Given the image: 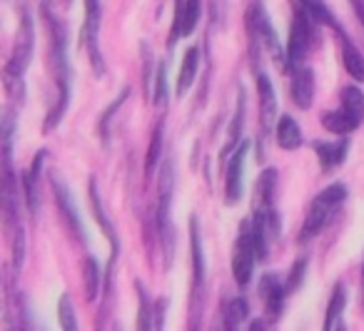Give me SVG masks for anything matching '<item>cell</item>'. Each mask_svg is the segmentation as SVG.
Segmentation results:
<instances>
[{
    "label": "cell",
    "mask_w": 364,
    "mask_h": 331,
    "mask_svg": "<svg viewBox=\"0 0 364 331\" xmlns=\"http://www.w3.org/2000/svg\"><path fill=\"white\" fill-rule=\"evenodd\" d=\"M247 152H250V142L242 140L240 147L230 155V160H228V172H225V202H228V205H237V202L242 200Z\"/></svg>",
    "instance_id": "obj_10"
},
{
    "label": "cell",
    "mask_w": 364,
    "mask_h": 331,
    "mask_svg": "<svg viewBox=\"0 0 364 331\" xmlns=\"http://www.w3.org/2000/svg\"><path fill=\"white\" fill-rule=\"evenodd\" d=\"M322 125H324V130L332 132V135H337V137H347L354 127H359L357 122H354L352 117L342 110V107H339V110L327 112V115L322 117Z\"/></svg>",
    "instance_id": "obj_25"
},
{
    "label": "cell",
    "mask_w": 364,
    "mask_h": 331,
    "mask_svg": "<svg viewBox=\"0 0 364 331\" xmlns=\"http://www.w3.org/2000/svg\"><path fill=\"white\" fill-rule=\"evenodd\" d=\"M314 18L309 16L304 8H294V18L292 26H289V40H287V70L292 72L294 67H299L304 63L309 53V45H312L314 38Z\"/></svg>",
    "instance_id": "obj_5"
},
{
    "label": "cell",
    "mask_w": 364,
    "mask_h": 331,
    "mask_svg": "<svg viewBox=\"0 0 364 331\" xmlns=\"http://www.w3.org/2000/svg\"><path fill=\"white\" fill-rule=\"evenodd\" d=\"M200 58H203L200 45H193L188 53H185V58H182V65H180V72H177V85H175V95L177 97L188 95V92H190V87H193L195 77H198V72H200Z\"/></svg>",
    "instance_id": "obj_18"
},
{
    "label": "cell",
    "mask_w": 364,
    "mask_h": 331,
    "mask_svg": "<svg viewBox=\"0 0 364 331\" xmlns=\"http://www.w3.org/2000/svg\"><path fill=\"white\" fill-rule=\"evenodd\" d=\"M274 140H277V145L282 147V150H287V152L297 150V147H302V142H304L302 127H299L289 115H282L277 120V125H274Z\"/></svg>",
    "instance_id": "obj_19"
},
{
    "label": "cell",
    "mask_w": 364,
    "mask_h": 331,
    "mask_svg": "<svg viewBox=\"0 0 364 331\" xmlns=\"http://www.w3.org/2000/svg\"><path fill=\"white\" fill-rule=\"evenodd\" d=\"M162 137H165V120H160V125L152 130V140H150V147H147V157H145V177H152L157 167H160Z\"/></svg>",
    "instance_id": "obj_27"
},
{
    "label": "cell",
    "mask_w": 364,
    "mask_h": 331,
    "mask_svg": "<svg viewBox=\"0 0 364 331\" xmlns=\"http://www.w3.org/2000/svg\"><path fill=\"white\" fill-rule=\"evenodd\" d=\"M100 23H102V3L100 0H85L82 45H85L95 75H105V60H102V53H100Z\"/></svg>",
    "instance_id": "obj_9"
},
{
    "label": "cell",
    "mask_w": 364,
    "mask_h": 331,
    "mask_svg": "<svg viewBox=\"0 0 364 331\" xmlns=\"http://www.w3.org/2000/svg\"><path fill=\"white\" fill-rule=\"evenodd\" d=\"M257 246H255L252 239V227H250V219H245L237 229V239H235L232 246V276L240 286H247L250 279H252L255 271V261H257Z\"/></svg>",
    "instance_id": "obj_7"
},
{
    "label": "cell",
    "mask_w": 364,
    "mask_h": 331,
    "mask_svg": "<svg viewBox=\"0 0 364 331\" xmlns=\"http://www.w3.org/2000/svg\"><path fill=\"white\" fill-rule=\"evenodd\" d=\"M82 281H85V299L95 301L97 291H100V281H102V271H100V261L95 256H87L82 261Z\"/></svg>",
    "instance_id": "obj_26"
},
{
    "label": "cell",
    "mask_w": 364,
    "mask_h": 331,
    "mask_svg": "<svg viewBox=\"0 0 364 331\" xmlns=\"http://www.w3.org/2000/svg\"><path fill=\"white\" fill-rule=\"evenodd\" d=\"M127 97H130V87H125V90L120 92V97H115V100L105 107V112L100 115V120H97V137H100L105 145H107V135H110V120L115 117V112L125 105Z\"/></svg>",
    "instance_id": "obj_29"
},
{
    "label": "cell",
    "mask_w": 364,
    "mask_h": 331,
    "mask_svg": "<svg viewBox=\"0 0 364 331\" xmlns=\"http://www.w3.org/2000/svg\"><path fill=\"white\" fill-rule=\"evenodd\" d=\"M347 195H349L347 185H344V182H334V185L324 187V190L314 197L307 210V217H304L302 232H299V237H297L299 244H307L319 232H324V227L334 219V215H337L344 202H347Z\"/></svg>",
    "instance_id": "obj_3"
},
{
    "label": "cell",
    "mask_w": 364,
    "mask_h": 331,
    "mask_svg": "<svg viewBox=\"0 0 364 331\" xmlns=\"http://www.w3.org/2000/svg\"><path fill=\"white\" fill-rule=\"evenodd\" d=\"M342 110L352 117L357 125L364 122V92L354 85L342 87Z\"/></svg>",
    "instance_id": "obj_24"
},
{
    "label": "cell",
    "mask_w": 364,
    "mask_h": 331,
    "mask_svg": "<svg viewBox=\"0 0 364 331\" xmlns=\"http://www.w3.org/2000/svg\"><path fill=\"white\" fill-rule=\"evenodd\" d=\"M307 264H309L307 256H299V259L292 264V269H289V276L284 279V284H287V291H289V294H292V291H297L299 286H302L304 274H307Z\"/></svg>",
    "instance_id": "obj_32"
},
{
    "label": "cell",
    "mask_w": 364,
    "mask_h": 331,
    "mask_svg": "<svg viewBox=\"0 0 364 331\" xmlns=\"http://www.w3.org/2000/svg\"><path fill=\"white\" fill-rule=\"evenodd\" d=\"M165 309H167V299H160L155 304V329L165 326Z\"/></svg>",
    "instance_id": "obj_34"
},
{
    "label": "cell",
    "mask_w": 364,
    "mask_h": 331,
    "mask_svg": "<svg viewBox=\"0 0 364 331\" xmlns=\"http://www.w3.org/2000/svg\"><path fill=\"white\" fill-rule=\"evenodd\" d=\"M245 92L240 90V97H237V110H235V117H232V125H230V140L228 145L223 147V155H220V160H230V155H232L235 150L240 147V137H242V125H245Z\"/></svg>",
    "instance_id": "obj_21"
},
{
    "label": "cell",
    "mask_w": 364,
    "mask_h": 331,
    "mask_svg": "<svg viewBox=\"0 0 364 331\" xmlns=\"http://www.w3.org/2000/svg\"><path fill=\"white\" fill-rule=\"evenodd\" d=\"M43 11H46V23L50 28V58H53V70H55V105L50 107L46 120V132H53L63 122L68 110V102H70V63H68V36L65 28L55 21V16L50 13L48 3H43Z\"/></svg>",
    "instance_id": "obj_1"
},
{
    "label": "cell",
    "mask_w": 364,
    "mask_h": 331,
    "mask_svg": "<svg viewBox=\"0 0 364 331\" xmlns=\"http://www.w3.org/2000/svg\"><path fill=\"white\" fill-rule=\"evenodd\" d=\"M362 291H364V264H362Z\"/></svg>",
    "instance_id": "obj_36"
},
{
    "label": "cell",
    "mask_w": 364,
    "mask_h": 331,
    "mask_svg": "<svg viewBox=\"0 0 364 331\" xmlns=\"http://www.w3.org/2000/svg\"><path fill=\"white\" fill-rule=\"evenodd\" d=\"M259 296L264 301V316H267L269 324L279 321L284 311V301H287L289 291H287V284L279 279L277 274H264L259 279Z\"/></svg>",
    "instance_id": "obj_12"
},
{
    "label": "cell",
    "mask_w": 364,
    "mask_h": 331,
    "mask_svg": "<svg viewBox=\"0 0 364 331\" xmlns=\"http://www.w3.org/2000/svg\"><path fill=\"white\" fill-rule=\"evenodd\" d=\"M250 319V304L245 296H235V299L228 301L223 311V326L225 329H240L245 321Z\"/></svg>",
    "instance_id": "obj_23"
},
{
    "label": "cell",
    "mask_w": 364,
    "mask_h": 331,
    "mask_svg": "<svg viewBox=\"0 0 364 331\" xmlns=\"http://www.w3.org/2000/svg\"><path fill=\"white\" fill-rule=\"evenodd\" d=\"M289 92H292V102L299 110H309L314 100V72L312 67L299 65L292 70V82H289Z\"/></svg>",
    "instance_id": "obj_15"
},
{
    "label": "cell",
    "mask_w": 364,
    "mask_h": 331,
    "mask_svg": "<svg viewBox=\"0 0 364 331\" xmlns=\"http://www.w3.org/2000/svg\"><path fill=\"white\" fill-rule=\"evenodd\" d=\"M172 197H175V162L167 157L160 165V185H157V237H160L162 251H165V266L170 269L172 254H175V227H172Z\"/></svg>",
    "instance_id": "obj_2"
},
{
    "label": "cell",
    "mask_w": 364,
    "mask_h": 331,
    "mask_svg": "<svg viewBox=\"0 0 364 331\" xmlns=\"http://www.w3.org/2000/svg\"><path fill=\"white\" fill-rule=\"evenodd\" d=\"M50 187H53V192H55L58 210H60V217L65 219L68 229H70L73 234H75L77 239H80L82 244H85V242H87L85 227H82L80 212H77L75 200H73V195H70V190H68V185L60 180V175H53V177H50Z\"/></svg>",
    "instance_id": "obj_11"
},
{
    "label": "cell",
    "mask_w": 364,
    "mask_h": 331,
    "mask_svg": "<svg viewBox=\"0 0 364 331\" xmlns=\"http://www.w3.org/2000/svg\"><path fill=\"white\" fill-rule=\"evenodd\" d=\"M247 31H250V40H252V45H259V50H262V48H269V50L277 55V60L287 67V53L279 50L277 36H274V28H272V23H269L262 0H252V3H250Z\"/></svg>",
    "instance_id": "obj_6"
},
{
    "label": "cell",
    "mask_w": 364,
    "mask_h": 331,
    "mask_svg": "<svg viewBox=\"0 0 364 331\" xmlns=\"http://www.w3.org/2000/svg\"><path fill=\"white\" fill-rule=\"evenodd\" d=\"M190 256H193V306L198 296L205 291V251H203V234H200V222L198 217H190Z\"/></svg>",
    "instance_id": "obj_13"
},
{
    "label": "cell",
    "mask_w": 364,
    "mask_h": 331,
    "mask_svg": "<svg viewBox=\"0 0 364 331\" xmlns=\"http://www.w3.org/2000/svg\"><path fill=\"white\" fill-rule=\"evenodd\" d=\"M203 16V0H185L182 3V23H180V38H188L195 33Z\"/></svg>",
    "instance_id": "obj_28"
},
{
    "label": "cell",
    "mask_w": 364,
    "mask_h": 331,
    "mask_svg": "<svg viewBox=\"0 0 364 331\" xmlns=\"http://www.w3.org/2000/svg\"><path fill=\"white\" fill-rule=\"evenodd\" d=\"M314 155H317L319 165H322L324 172H332L334 167H339L344 160H347V150H349V140L342 137L339 142H312Z\"/></svg>",
    "instance_id": "obj_17"
},
{
    "label": "cell",
    "mask_w": 364,
    "mask_h": 331,
    "mask_svg": "<svg viewBox=\"0 0 364 331\" xmlns=\"http://www.w3.org/2000/svg\"><path fill=\"white\" fill-rule=\"evenodd\" d=\"M349 3H352L354 13H357L359 23H362V28H364V0H349Z\"/></svg>",
    "instance_id": "obj_35"
},
{
    "label": "cell",
    "mask_w": 364,
    "mask_h": 331,
    "mask_svg": "<svg viewBox=\"0 0 364 331\" xmlns=\"http://www.w3.org/2000/svg\"><path fill=\"white\" fill-rule=\"evenodd\" d=\"M344 306H347V289H344V284L339 281L337 286H334L332 296H329V304H327V316H324V331H332L334 326H339V319H342L344 314Z\"/></svg>",
    "instance_id": "obj_22"
},
{
    "label": "cell",
    "mask_w": 364,
    "mask_h": 331,
    "mask_svg": "<svg viewBox=\"0 0 364 331\" xmlns=\"http://www.w3.org/2000/svg\"><path fill=\"white\" fill-rule=\"evenodd\" d=\"M33 53H36V23H33V13L26 11L21 18V28H18L13 55L6 63V82H23V75L33 60Z\"/></svg>",
    "instance_id": "obj_4"
},
{
    "label": "cell",
    "mask_w": 364,
    "mask_h": 331,
    "mask_svg": "<svg viewBox=\"0 0 364 331\" xmlns=\"http://www.w3.org/2000/svg\"><path fill=\"white\" fill-rule=\"evenodd\" d=\"M337 36H339V43H342V65H344V70H347L357 82H364V55L359 53V48L349 40L344 31H339Z\"/></svg>",
    "instance_id": "obj_20"
},
{
    "label": "cell",
    "mask_w": 364,
    "mask_h": 331,
    "mask_svg": "<svg viewBox=\"0 0 364 331\" xmlns=\"http://www.w3.org/2000/svg\"><path fill=\"white\" fill-rule=\"evenodd\" d=\"M255 80H257V95H259V117H262V135H267L272 130L274 120H277V97H274L272 80L264 70L255 72Z\"/></svg>",
    "instance_id": "obj_14"
},
{
    "label": "cell",
    "mask_w": 364,
    "mask_h": 331,
    "mask_svg": "<svg viewBox=\"0 0 364 331\" xmlns=\"http://www.w3.org/2000/svg\"><path fill=\"white\" fill-rule=\"evenodd\" d=\"M137 301H140V311H137V329H152L155 326V304L150 301V296H147L145 286L137 281Z\"/></svg>",
    "instance_id": "obj_30"
},
{
    "label": "cell",
    "mask_w": 364,
    "mask_h": 331,
    "mask_svg": "<svg viewBox=\"0 0 364 331\" xmlns=\"http://www.w3.org/2000/svg\"><path fill=\"white\" fill-rule=\"evenodd\" d=\"M90 207H92V215H95V222L100 224L102 234L107 237L110 242V259H107V269H105V296L112 294V269L117 264V256H120V239H117V232H115V224L112 219L107 217L105 207H102V200H100V190H97V180L90 177Z\"/></svg>",
    "instance_id": "obj_8"
},
{
    "label": "cell",
    "mask_w": 364,
    "mask_h": 331,
    "mask_svg": "<svg viewBox=\"0 0 364 331\" xmlns=\"http://www.w3.org/2000/svg\"><path fill=\"white\" fill-rule=\"evenodd\" d=\"M46 150H41L33 157V165L28 167V172L23 175V197H26V205L31 210V215H38V207H41V172L43 162H46Z\"/></svg>",
    "instance_id": "obj_16"
},
{
    "label": "cell",
    "mask_w": 364,
    "mask_h": 331,
    "mask_svg": "<svg viewBox=\"0 0 364 331\" xmlns=\"http://www.w3.org/2000/svg\"><path fill=\"white\" fill-rule=\"evenodd\" d=\"M58 321L65 331H75L77 329V319H75V309H73V299L70 294H63L58 301Z\"/></svg>",
    "instance_id": "obj_31"
},
{
    "label": "cell",
    "mask_w": 364,
    "mask_h": 331,
    "mask_svg": "<svg viewBox=\"0 0 364 331\" xmlns=\"http://www.w3.org/2000/svg\"><path fill=\"white\" fill-rule=\"evenodd\" d=\"M152 105L165 107L167 105V67L165 63L157 65V77H155V95H152Z\"/></svg>",
    "instance_id": "obj_33"
}]
</instances>
